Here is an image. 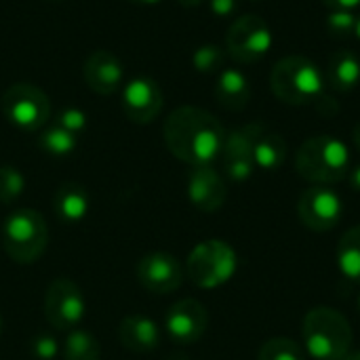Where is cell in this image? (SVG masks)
<instances>
[{
	"label": "cell",
	"mask_w": 360,
	"mask_h": 360,
	"mask_svg": "<svg viewBox=\"0 0 360 360\" xmlns=\"http://www.w3.org/2000/svg\"><path fill=\"white\" fill-rule=\"evenodd\" d=\"M162 137L169 152L181 162L209 167L221 156L226 129L211 112L196 105H181L167 116Z\"/></svg>",
	"instance_id": "cell-1"
},
{
	"label": "cell",
	"mask_w": 360,
	"mask_h": 360,
	"mask_svg": "<svg viewBox=\"0 0 360 360\" xmlns=\"http://www.w3.org/2000/svg\"><path fill=\"white\" fill-rule=\"evenodd\" d=\"M302 335L306 354L314 360H344L354 342L350 321L329 306L308 310L302 323Z\"/></svg>",
	"instance_id": "cell-2"
},
{
	"label": "cell",
	"mask_w": 360,
	"mask_h": 360,
	"mask_svg": "<svg viewBox=\"0 0 360 360\" xmlns=\"http://www.w3.org/2000/svg\"><path fill=\"white\" fill-rule=\"evenodd\" d=\"M295 171L312 186H335L350 173V152L333 135H314L300 146Z\"/></svg>",
	"instance_id": "cell-3"
},
{
	"label": "cell",
	"mask_w": 360,
	"mask_h": 360,
	"mask_svg": "<svg viewBox=\"0 0 360 360\" xmlns=\"http://www.w3.org/2000/svg\"><path fill=\"white\" fill-rule=\"evenodd\" d=\"M270 89L287 105H310L325 93V72L304 55H289L274 63Z\"/></svg>",
	"instance_id": "cell-4"
},
{
	"label": "cell",
	"mask_w": 360,
	"mask_h": 360,
	"mask_svg": "<svg viewBox=\"0 0 360 360\" xmlns=\"http://www.w3.org/2000/svg\"><path fill=\"white\" fill-rule=\"evenodd\" d=\"M49 243L44 217L34 209H17L2 224V249L17 264H34Z\"/></svg>",
	"instance_id": "cell-5"
},
{
	"label": "cell",
	"mask_w": 360,
	"mask_h": 360,
	"mask_svg": "<svg viewBox=\"0 0 360 360\" xmlns=\"http://www.w3.org/2000/svg\"><path fill=\"white\" fill-rule=\"evenodd\" d=\"M238 268L232 245L219 238L198 243L186 259V276L200 289H217L226 285Z\"/></svg>",
	"instance_id": "cell-6"
},
{
	"label": "cell",
	"mask_w": 360,
	"mask_h": 360,
	"mask_svg": "<svg viewBox=\"0 0 360 360\" xmlns=\"http://www.w3.org/2000/svg\"><path fill=\"white\" fill-rule=\"evenodd\" d=\"M0 105L4 118L25 133L40 131L51 116V101L46 93L30 82L11 84L4 91Z\"/></svg>",
	"instance_id": "cell-7"
},
{
	"label": "cell",
	"mask_w": 360,
	"mask_h": 360,
	"mask_svg": "<svg viewBox=\"0 0 360 360\" xmlns=\"http://www.w3.org/2000/svg\"><path fill=\"white\" fill-rule=\"evenodd\" d=\"M274 44L272 30L257 15L238 17L226 34V51L238 63H255L270 53Z\"/></svg>",
	"instance_id": "cell-8"
},
{
	"label": "cell",
	"mask_w": 360,
	"mask_h": 360,
	"mask_svg": "<svg viewBox=\"0 0 360 360\" xmlns=\"http://www.w3.org/2000/svg\"><path fill=\"white\" fill-rule=\"evenodd\" d=\"M86 314L82 291L70 278H55L44 295V319L57 331L78 329Z\"/></svg>",
	"instance_id": "cell-9"
},
{
	"label": "cell",
	"mask_w": 360,
	"mask_h": 360,
	"mask_svg": "<svg viewBox=\"0 0 360 360\" xmlns=\"http://www.w3.org/2000/svg\"><path fill=\"white\" fill-rule=\"evenodd\" d=\"M297 215L308 230L329 232L342 221V196L331 186H312L302 192L297 200Z\"/></svg>",
	"instance_id": "cell-10"
},
{
	"label": "cell",
	"mask_w": 360,
	"mask_h": 360,
	"mask_svg": "<svg viewBox=\"0 0 360 360\" xmlns=\"http://www.w3.org/2000/svg\"><path fill=\"white\" fill-rule=\"evenodd\" d=\"M135 274H137L139 285L146 291L165 295V293H173L181 287L186 270L175 255L156 251V253H148L139 259Z\"/></svg>",
	"instance_id": "cell-11"
},
{
	"label": "cell",
	"mask_w": 360,
	"mask_h": 360,
	"mask_svg": "<svg viewBox=\"0 0 360 360\" xmlns=\"http://www.w3.org/2000/svg\"><path fill=\"white\" fill-rule=\"evenodd\" d=\"M207 327H209V312L196 300H181L173 304L165 316L167 335L179 346L196 344L205 335Z\"/></svg>",
	"instance_id": "cell-12"
},
{
	"label": "cell",
	"mask_w": 360,
	"mask_h": 360,
	"mask_svg": "<svg viewBox=\"0 0 360 360\" xmlns=\"http://www.w3.org/2000/svg\"><path fill=\"white\" fill-rule=\"evenodd\" d=\"M162 110V91L152 78H135L122 91V112L135 124L152 122Z\"/></svg>",
	"instance_id": "cell-13"
},
{
	"label": "cell",
	"mask_w": 360,
	"mask_h": 360,
	"mask_svg": "<svg viewBox=\"0 0 360 360\" xmlns=\"http://www.w3.org/2000/svg\"><path fill=\"white\" fill-rule=\"evenodd\" d=\"M224 171L232 181H247L253 177L255 160H253V139H251V124L240 129H232L226 133V141L221 148Z\"/></svg>",
	"instance_id": "cell-14"
},
{
	"label": "cell",
	"mask_w": 360,
	"mask_h": 360,
	"mask_svg": "<svg viewBox=\"0 0 360 360\" xmlns=\"http://www.w3.org/2000/svg\"><path fill=\"white\" fill-rule=\"evenodd\" d=\"M188 198L198 211L217 213L228 198L226 181L211 165L192 167L190 177H188Z\"/></svg>",
	"instance_id": "cell-15"
},
{
	"label": "cell",
	"mask_w": 360,
	"mask_h": 360,
	"mask_svg": "<svg viewBox=\"0 0 360 360\" xmlns=\"http://www.w3.org/2000/svg\"><path fill=\"white\" fill-rule=\"evenodd\" d=\"M82 76L86 86L97 95H114L122 86L124 72L120 59L114 53L99 49L86 57L82 65Z\"/></svg>",
	"instance_id": "cell-16"
},
{
	"label": "cell",
	"mask_w": 360,
	"mask_h": 360,
	"mask_svg": "<svg viewBox=\"0 0 360 360\" xmlns=\"http://www.w3.org/2000/svg\"><path fill=\"white\" fill-rule=\"evenodd\" d=\"M118 340L120 344L137 354H146L158 348L160 344V329L156 321L141 316V314H131L124 316L118 325Z\"/></svg>",
	"instance_id": "cell-17"
},
{
	"label": "cell",
	"mask_w": 360,
	"mask_h": 360,
	"mask_svg": "<svg viewBox=\"0 0 360 360\" xmlns=\"http://www.w3.org/2000/svg\"><path fill=\"white\" fill-rule=\"evenodd\" d=\"M251 139L255 167L264 171H276L283 167L287 158V141L281 133L270 131L266 124L251 122Z\"/></svg>",
	"instance_id": "cell-18"
},
{
	"label": "cell",
	"mask_w": 360,
	"mask_h": 360,
	"mask_svg": "<svg viewBox=\"0 0 360 360\" xmlns=\"http://www.w3.org/2000/svg\"><path fill=\"white\" fill-rule=\"evenodd\" d=\"M215 99L224 110H230V112L245 110L251 101L249 78L236 68L221 70V74L215 82Z\"/></svg>",
	"instance_id": "cell-19"
},
{
	"label": "cell",
	"mask_w": 360,
	"mask_h": 360,
	"mask_svg": "<svg viewBox=\"0 0 360 360\" xmlns=\"http://www.w3.org/2000/svg\"><path fill=\"white\" fill-rule=\"evenodd\" d=\"M89 207L91 202H89V192L84 190V186L76 181H68L57 188L55 198H53V209L59 221L80 224L86 217Z\"/></svg>",
	"instance_id": "cell-20"
},
{
	"label": "cell",
	"mask_w": 360,
	"mask_h": 360,
	"mask_svg": "<svg viewBox=\"0 0 360 360\" xmlns=\"http://www.w3.org/2000/svg\"><path fill=\"white\" fill-rule=\"evenodd\" d=\"M325 82L340 93H348L360 82V59L354 51L342 49L331 55L327 70H325Z\"/></svg>",
	"instance_id": "cell-21"
},
{
	"label": "cell",
	"mask_w": 360,
	"mask_h": 360,
	"mask_svg": "<svg viewBox=\"0 0 360 360\" xmlns=\"http://www.w3.org/2000/svg\"><path fill=\"white\" fill-rule=\"evenodd\" d=\"M338 266L342 274L360 283V226L350 228L338 245Z\"/></svg>",
	"instance_id": "cell-22"
},
{
	"label": "cell",
	"mask_w": 360,
	"mask_h": 360,
	"mask_svg": "<svg viewBox=\"0 0 360 360\" xmlns=\"http://www.w3.org/2000/svg\"><path fill=\"white\" fill-rule=\"evenodd\" d=\"M63 360H99L101 350L97 340L84 331V329H72L68 331V338L63 342Z\"/></svg>",
	"instance_id": "cell-23"
},
{
	"label": "cell",
	"mask_w": 360,
	"mask_h": 360,
	"mask_svg": "<svg viewBox=\"0 0 360 360\" xmlns=\"http://www.w3.org/2000/svg\"><path fill=\"white\" fill-rule=\"evenodd\" d=\"M38 146L42 148V152H46L49 156H55V158H63V156H70L76 146H78V135L65 131L63 127L59 124H51L46 127L40 137H38Z\"/></svg>",
	"instance_id": "cell-24"
},
{
	"label": "cell",
	"mask_w": 360,
	"mask_h": 360,
	"mask_svg": "<svg viewBox=\"0 0 360 360\" xmlns=\"http://www.w3.org/2000/svg\"><path fill=\"white\" fill-rule=\"evenodd\" d=\"M257 360H306V350L289 338H272L262 344Z\"/></svg>",
	"instance_id": "cell-25"
},
{
	"label": "cell",
	"mask_w": 360,
	"mask_h": 360,
	"mask_svg": "<svg viewBox=\"0 0 360 360\" xmlns=\"http://www.w3.org/2000/svg\"><path fill=\"white\" fill-rule=\"evenodd\" d=\"M25 190V179L21 175V171H17L11 165H2L0 167V202L2 205H11L15 202Z\"/></svg>",
	"instance_id": "cell-26"
},
{
	"label": "cell",
	"mask_w": 360,
	"mask_h": 360,
	"mask_svg": "<svg viewBox=\"0 0 360 360\" xmlns=\"http://www.w3.org/2000/svg\"><path fill=\"white\" fill-rule=\"evenodd\" d=\"M224 59H226V51L221 46H217V44H202V46H198L194 51L192 65H194V70H198L202 74H211V72L221 70Z\"/></svg>",
	"instance_id": "cell-27"
},
{
	"label": "cell",
	"mask_w": 360,
	"mask_h": 360,
	"mask_svg": "<svg viewBox=\"0 0 360 360\" xmlns=\"http://www.w3.org/2000/svg\"><path fill=\"white\" fill-rule=\"evenodd\" d=\"M325 25L333 38H348L356 30V15L352 11H331Z\"/></svg>",
	"instance_id": "cell-28"
},
{
	"label": "cell",
	"mask_w": 360,
	"mask_h": 360,
	"mask_svg": "<svg viewBox=\"0 0 360 360\" xmlns=\"http://www.w3.org/2000/svg\"><path fill=\"white\" fill-rule=\"evenodd\" d=\"M32 354L36 360H55L59 356V344L53 335L40 333L32 340Z\"/></svg>",
	"instance_id": "cell-29"
},
{
	"label": "cell",
	"mask_w": 360,
	"mask_h": 360,
	"mask_svg": "<svg viewBox=\"0 0 360 360\" xmlns=\"http://www.w3.org/2000/svg\"><path fill=\"white\" fill-rule=\"evenodd\" d=\"M55 124L63 127L65 131H70L74 135H80L86 129V114L78 108H68L57 116Z\"/></svg>",
	"instance_id": "cell-30"
},
{
	"label": "cell",
	"mask_w": 360,
	"mask_h": 360,
	"mask_svg": "<svg viewBox=\"0 0 360 360\" xmlns=\"http://www.w3.org/2000/svg\"><path fill=\"white\" fill-rule=\"evenodd\" d=\"M211 13L215 17H230L238 8V0H209Z\"/></svg>",
	"instance_id": "cell-31"
},
{
	"label": "cell",
	"mask_w": 360,
	"mask_h": 360,
	"mask_svg": "<svg viewBox=\"0 0 360 360\" xmlns=\"http://www.w3.org/2000/svg\"><path fill=\"white\" fill-rule=\"evenodd\" d=\"M314 105H316V110H319V112H321L323 116H333V114H335V112L340 110L338 101H335L333 97H327L325 93H323V95H321V97L316 99V103H314Z\"/></svg>",
	"instance_id": "cell-32"
},
{
	"label": "cell",
	"mask_w": 360,
	"mask_h": 360,
	"mask_svg": "<svg viewBox=\"0 0 360 360\" xmlns=\"http://www.w3.org/2000/svg\"><path fill=\"white\" fill-rule=\"evenodd\" d=\"M331 11H352L360 4V0H323Z\"/></svg>",
	"instance_id": "cell-33"
},
{
	"label": "cell",
	"mask_w": 360,
	"mask_h": 360,
	"mask_svg": "<svg viewBox=\"0 0 360 360\" xmlns=\"http://www.w3.org/2000/svg\"><path fill=\"white\" fill-rule=\"evenodd\" d=\"M348 179H350V186H352V190H356L360 192V165H356L350 173H348Z\"/></svg>",
	"instance_id": "cell-34"
},
{
	"label": "cell",
	"mask_w": 360,
	"mask_h": 360,
	"mask_svg": "<svg viewBox=\"0 0 360 360\" xmlns=\"http://www.w3.org/2000/svg\"><path fill=\"white\" fill-rule=\"evenodd\" d=\"M352 139H354V143H356V148L360 150V120L356 122V127H354V131H352Z\"/></svg>",
	"instance_id": "cell-35"
},
{
	"label": "cell",
	"mask_w": 360,
	"mask_h": 360,
	"mask_svg": "<svg viewBox=\"0 0 360 360\" xmlns=\"http://www.w3.org/2000/svg\"><path fill=\"white\" fill-rule=\"evenodd\" d=\"M177 2H179L181 6H188V8H190V6H198L202 0H177Z\"/></svg>",
	"instance_id": "cell-36"
},
{
	"label": "cell",
	"mask_w": 360,
	"mask_h": 360,
	"mask_svg": "<svg viewBox=\"0 0 360 360\" xmlns=\"http://www.w3.org/2000/svg\"><path fill=\"white\" fill-rule=\"evenodd\" d=\"M344 360H360V350H350Z\"/></svg>",
	"instance_id": "cell-37"
},
{
	"label": "cell",
	"mask_w": 360,
	"mask_h": 360,
	"mask_svg": "<svg viewBox=\"0 0 360 360\" xmlns=\"http://www.w3.org/2000/svg\"><path fill=\"white\" fill-rule=\"evenodd\" d=\"M133 2H139V4H156V2H162V0H133Z\"/></svg>",
	"instance_id": "cell-38"
},
{
	"label": "cell",
	"mask_w": 360,
	"mask_h": 360,
	"mask_svg": "<svg viewBox=\"0 0 360 360\" xmlns=\"http://www.w3.org/2000/svg\"><path fill=\"white\" fill-rule=\"evenodd\" d=\"M354 36L360 40V15L356 17V30H354Z\"/></svg>",
	"instance_id": "cell-39"
},
{
	"label": "cell",
	"mask_w": 360,
	"mask_h": 360,
	"mask_svg": "<svg viewBox=\"0 0 360 360\" xmlns=\"http://www.w3.org/2000/svg\"><path fill=\"white\" fill-rule=\"evenodd\" d=\"M171 360H188V359H186V356H173Z\"/></svg>",
	"instance_id": "cell-40"
},
{
	"label": "cell",
	"mask_w": 360,
	"mask_h": 360,
	"mask_svg": "<svg viewBox=\"0 0 360 360\" xmlns=\"http://www.w3.org/2000/svg\"><path fill=\"white\" fill-rule=\"evenodd\" d=\"M0 335H2V316H0Z\"/></svg>",
	"instance_id": "cell-41"
},
{
	"label": "cell",
	"mask_w": 360,
	"mask_h": 360,
	"mask_svg": "<svg viewBox=\"0 0 360 360\" xmlns=\"http://www.w3.org/2000/svg\"><path fill=\"white\" fill-rule=\"evenodd\" d=\"M359 312H360V295H359Z\"/></svg>",
	"instance_id": "cell-42"
},
{
	"label": "cell",
	"mask_w": 360,
	"mask_h": 360,
	"mask_svg": "<svg viewBox=\"0 0 360 360\" xmlns=\"http://www.w3.org/2000/svg\"><path fill=\"white\" fill-rule=\"evenodd\" d=\"M253 2H259V0H253Z\"/></svg>",
	"instance_id": "cell-43"
}]
</instances>
